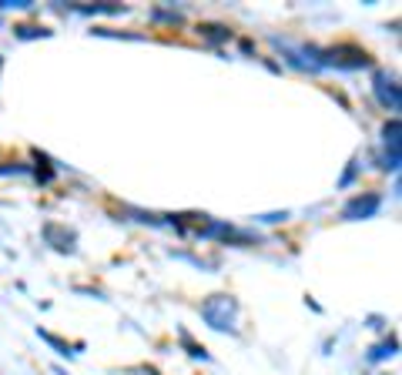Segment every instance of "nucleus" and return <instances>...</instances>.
I'll use <instances>...</instances> for the list:
<instances>
[{"label":"nucleus","mask_w":402,"mask_h":375,"mask_svg":"<svg viewBox=\"0 0 402 375\" xmlns=\"http://www.w3.org/2000/svg\"><path fill=\"white\" fill-rule=\"evenodd\" d=\"M201 319L215 332H235V319H238V299L231 295H211L201 301Z\"/></svg>","instance_id":"f257e3e1"},{"label":"nucleus","mask_w":402,"mask_h":375,"mask_svg":"<svg viewBox=\"0 0 402 375\" xmlns=\"http://www.w3.org/2000/svg\"><path fill=\"white\" fill-rule=\"evenodd\" d=\"M372 94H376V100L385 107V111H399L402 91H399V84H396V77L392 74L376 71V74H372Z\"/></svg>","instance_id":"f03ea898"},{"label":"nucleus","mask_w":402,"mask_h":375,"mask_svg":"<svg viewBox=\"0 0 402 375\" xmlns=\"http://www.w3.org/2000/svg\"><path fill=\"white\" fill-rule=\"evenodd\" d=\"M379 208H382V198H379L376 191H362V195H355L352 201H346V208H342V218H346V222L376 218Z\"/></svg>","instance_id":"7ed1b4c3"},{"label":"nucleus","mask_w":402,"mask_h":375,"mask_svg":"<svg viewBox=\"0 0 402 375\" xmlns=\"http://www.w3.org/2000/svg\"><path fill=\"white\" fill-rule=\"evenodd\" d=\"M399 134H402L399 118L385 121V127H382V141H385V158H382V168H385V171H399V164H402V154H399Z\"/></svg>","instance_id":"20e7f679"},{"label":"nucleus","mask_w":402,"mask_h":375,"mask_svg":"<svg viewBox=\"0 0 402 375\" xmlns=\"http://www.w3.org/2000/svg\"><path fill=\"white\" fill-rule=\"evenodd\" d=\"M198 34L204 37V41H211V44L231 41V30H225V27H218V24H204V27H198Z\"/></svg>","instance_id":"39448f33"},{"label":"nucleus","mask_w":402,"mask_h":375,"mask_svg":"<svg viewBox=\"0 0 402 375\" xmlns=\"http://www.w3.org/2000/svg\"><path fill=\"white\" fill-rule=\"evenodd\" d=\"M396 349H399V342L389 339V342H382V345H376V349L369 352V362H379V358H385V355H396Z\"/></svg>","instance_id":"423d86ee"},{"label":"nucleus","mask_w":402,"mask_h":375,"mask_svg":"<svg viewBox=\"0 0 402 375\" xmlns=\"http://www.w3.org/2000/svg\"><path fill=\"white\" fill-rule=\"evenodd\" d=\"M181 342H184V349H188V355H191V358H201V362H208V352H204V345H195L188 332H181Z\"/></svg>","instance_id":"0eeeda50"},{"label":"nucleus","mask_w":402,"mask_h":375,"mask_svg":"<svg viewBox=\"0 0 402 375\" xmlns=\"http://www.w3.org/2000/svg\"><path fill=\"white\" fill-rule=\"evenodd\" d=\"M17 37L21 41H34V37H50V30H44V27H17Z\"/></svg>","instance_id":"6e6552de"},{"label":"nucleus","mask_w":402,"mask_h":375,"mask_svg":"<svg viewBox=\"0 0 402 375\" xmlns=\"http://www.w3.org/2000/svg\"><path fill=\"white\" fill-rule=\"evenodd\" d=\"M37 335H41L44 342H50L54 349L61 352V355H74V352H71V349H67V345H64V342H61V339H57V335H50V332H37Z\"/></svg>","instance_id":"1a4fd4ad"},{"label":"nucleus","mask_w":402,"mask_h":375,"mask_svg":"<svg viewBox=\"0 0 402 375\" xmlns=\"http://www.w3.org/2000/svg\"><path fill=\"white\" fill-rule=\"evenodd\" d=\"M154 21H168V24H181V14L178 10H151Z\"/></svg>","instance_id":"9d476101"},{"label":"nucleus","mask_w":402,"mask_h":375,"mask_svg":"<svg viewBox=\"0 0 402 375\" xmlns=\"http://www.w3.org/2000/svg\"><path fill=\"white\" fill-rule=\"evenodd\" d=\"M30 0H0V10H30Z\"/></svg>","instance_id":"9b49d317"},{"label":"nucleus","mask_w":402,"mask_h":375,"mask_svg":"<svg viewBox=\"0 0 402 375\" xmlns=\"http://www.w3.org/2000/svg\"><path fill=\"white\" fill-rule=\"evenodd\" d=\"M355 171H359V161H352V164H349V171L342 175V181H339V188H349V184H352V178H355Z\"/></svg>","instance_id":"f8f14e48"},{"label":"nucleus","mask_w":402,"mask_h":375,"mask_svg":"<svg viewBox=\"0 0 402 375\" xmlns=\"http://www.w3.org/2000/svg\"><path fill=\"white\" fill-rule=\"evenodd\" d=\"M0 67H3V57H0Z\"/></svg>","instance_id":"ddd939ff"}]
</instances>
